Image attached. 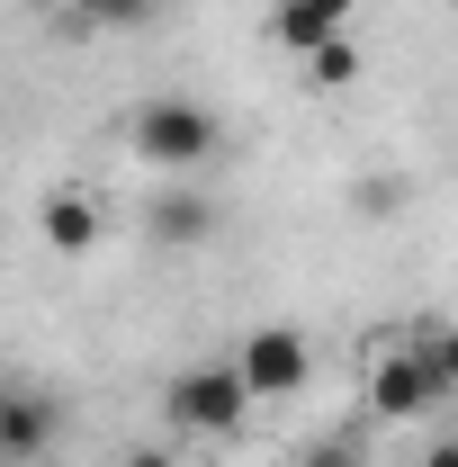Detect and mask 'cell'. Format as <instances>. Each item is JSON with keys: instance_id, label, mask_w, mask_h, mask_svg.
<instances>
[{"instance_id": "cell-1", "label": "cell", "mask_w": 458, "mask_h": 467, "mask_svg": "<svg viewBox=\"0 0 458 467\" xmlns=\"http://www.w3.org/2000/svg\"><path fill=\"white\" fill-rule=\"evenodd\" d=\"M126 153L153 180H198L225 153V117L207 109V99H189V90H153V99H135V117H126Z\"/></svg>"}, {"instance_id": "cell-2", "label": "cell", "mask_w": 458, "mask_h": 467, "mask_svg": "<svg viewBox=\"0 0 458 467\" xmlns=\"http://www.w3.org/2000/svg\"><path fill=\"white\" fill-rule=\"evenodd\" d=\"M162 413H172L180 441H234L243 413H252V378L234 359H189L172 387H162Z\"/></svg>"}, {"instance_id": "cell-3", "label": "cell", "mask_w": 458, "mask_h": 467, "mask_svg": "<svg viewBox=\"0 0 458 467\" xmlns=\"http://www.w3.org/2000/svg\"><path fill=\"white\" fill-rule=\"evenodd\" d=\"M234 368L252 378V396H297V387L315 378V342H306L297 324H252L243 350H234Z\"/></svg>"}, {"instance_id": "cell-4", "label": "cell", "mask_w": 458, "mask_h": 467, "mask_svg": "<svg viewBox=\"0 0 458 467\" xmlns=\"http://www.w3.org/2000/svg\"><path fill=\"white\" fill-rule=\"evenodd\" d=\"M369 405H378V422H422V413L441 405V368H432V350H422V342L387 350V359L369 368Z\"/></svg>"}, {"instance_id": "cell-5", "label": "cell", "mask_w": 458, "mask_h": 467, "mask_svg": "<svg viewBox=\"0 0 458 467\" xmlns=\"http://www.w3.org/2000/svg\"><path fill=\"white\" fill-rule=\"evenodd\" d=\"M144 243H162V252H198V243H216V198L189 189V180H162L153 207H144Z\"/></svg>"}, {"instance_id": "cell-6", "label": "cell", "mask_w": 458, "mask_h": 467, "mask_svg": "<svg viewBox=\"0 0 458 467\" xmlns=\"http://www.w3.org/2000/svg\"><path fill=\"white\" fill-rule=\"evenodd\" d=\"M63 413L55 396H36V387H0V467H36L46 450H55Z\"/></svg>"}, {"instance_id": "cell-7", "label": "cell", "mask_w": 458, "mask_h": 467, "mask_svg": "<svg viewBox=\"0 0 458 467\" xmlns=\"http://www.w3.org/2000/svg\"><path fill=\"white\" fill-rule=\"evenodd\" d=\"M350 9H359V0H270V46L297 55V63L324 55V46L350 27Z\"/></svg>"}, {"instance_id": "cell-8", "label": "cell", "mask_w": 458, "mask_h": 467, "mask_svg": "<svg viewBox=\"0 0 458 467\" xmlns=\"http://www.w3.org/2000/svg\"><path fill=\"white\" fill-rule=\"evenodd\" d=\"M36 234H46V252L81 261V252L109 234V216H99V198H90V189H46V198H36Z\"/></svg>"}, {"instance_id": "cell-9", "label": "cell", "mask_w": 458, "mask_h": 467, "mask_svg": "<svg viewBox=\"0 0 458 467\" xmlns=\"http://www.w3.org/2000/svg\"><path fill=\"white\" fill-rule=\"evenodd\" d=\"M162 9L172 0H72V27H90V36H153Z\"/></svg>"}, {"instance_id": "cell-10", "label": "cell", "mask_w": 458, "mask_h": 467, "mask_svg": "<svg viewBox=\"0 0 458 467\" xmlns=\"http://www.w3.org/2000/svg\"><path fill=\"white\" fill-rule=\"evenodd\" d=\"M350 207H359L369 225H387V216L413 207V180H404V171H369V180H350Z\"/></svg>"}, {"instance_id": "cell-11", "label": "cell", "mask_w": 458, "mask_h": 467, "mask_svg": "<svg viewBox=\"0 0 458 467\" xmlns=\"http://www.w3.org/2000/svg\"><path fill=\"white\" fill-rule=\"evenodd\" d=\"M306 81H315V90H350V81H359V46L333 36L324 55H306Z\"/></svg>"}, {"instance_id": "cell-12", "label": "cell", "mask_w": 458, "mask_h": 467, "mask_svg": "<svg viewBox=\"0 0 458 467\" xmlns=\"http://www.w3.org/2000/svg\"><path fill=\"white\" fill-rule=\"evenodd\" d=\"M297 467H369V450L350 441V431H324V441H306V459Z\"/></svg>"}, {"instance_id": "cell-13", "label": "cell", "mask_w": 458, "mask_h": 467, "mask_svg": "<svg viewBox=\"0 0 458 467\" xmlns=\"http://www.w3.org/2000/svg\"><path fill=\"white\" fill-rule=\"evenodd\" d=\"M422 350H432V368H441V396H458V324L422 333Z\"/></svg>"}, {"instance_id": "cell-14", "label": "cell", "mask_w": 458, "mask_h": 467, "mask_svg": "<svg viewBox=\"0 0 458 467\" xmlns=\"http://www.w3.org/2000/svg\"><path fill=\"white\" fill-rule=\"evenodd\" d=\"M117 467H180V450H126Z\"/></svg>"}, {"instance_id": "cell-15", "label": "cell", "mask_w": 458, "mask_h": 467, "mask_svg": "<svg viewBox=\"0 0 458 467\" xmlns=\"http://www.w3.org/2000/svg\"><path fill=\"white\" fill-rule=\"evenodd\" d=\"M422 467H458V441H441V450H422Z\"/></svg>"}, {"instance_id": "cell-16", "label": "cell", "mask_w": 458, "mask_h": 467, "mask_svg": "<svg viewBox=\"0 0 458 467\" xmlns=\"http://www.w3.org/2000/svg\"><path fill=\"white\" fill-rule=\"evenodd\" d=\"M450 441H458V422H450Z\"/></svg>"}]
</instances>
